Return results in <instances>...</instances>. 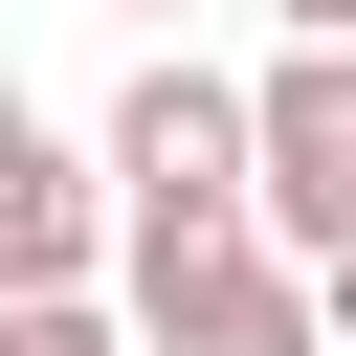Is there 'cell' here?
Instances as JSON below:
<instances>
[{
    "mask_svg": "<svg viewBox=\"0 0 356 356\" xmlns=\"http://www.w3.org/2000/svg\"><path fill=\"white\" fill-rule=\"evenodd\" d=\"M111 200H134V267L156 245H267V89H222V67H134L111 89Z\"/></svg>",
    "mask_w": 356,
    "mask_h": 356,
    "instance_id": "cell-1",
    "label": "cell"
},
{
    "mask_svg": "<svg viewBox=\"0 0 356 356\" xmlns=\"http://www.w3.org/2000/svg\"><path fill=\"white\" fill-rule=\"evenodd\" d=\"M134 356H334V289L289 245H156L134 267Z\"/></svg>",
    "mask_w": 356,
    "mask_h": 356,
    "instance_id": "cell-2",
    "label": "cell"
},
{
    "mask_svg": "<svg viewBox=\"0 0 356 356\" xmlns=\"http://www.w3.org/2000/svg\"><path fill=\"white\" fill-rule=\"evenodd\" d=\"M267 245L356 267V44H267Z\"/></svg>",
    "mask_w": 356,
    "mask_h": 356,
    "instance_id": "cell-3",
    "label": "cell"
},
{
    "mask_svg": "<svg viewBox=\"0 0 356 356\" xmlns=\"http://www.w3.org/2000/svg\"><path fill=\"white\" fill-rule=\"evenodd\" d=\"M111 245H134V200H111L67 134H22V156H0V312H67Z\"/></svg>",
    "mask_w": 356,
    "mask_h": 356,
    "instance_id": "cell-4",
    "label": "cell"
},
{
    "mask_svg": "<svg viewBox=\"0 0 356 356\" xmlns=\"http://www.w3.org/2000/svg\"><path fill=\"white\" fill-rule=\"evenodd\" d=\"M0 356H111V312L67 289V312H0Z\"/></svg>",
    "mask_w": 356,
    "mask_h": 356,
    "instance_id": "cell-5",
    "label": "cell"
},
{
    "mask_svg": "<svg viewBox=\"0 0 356 356\" xmlns=\"http://www.w3.org/2000/svg\"><path fill=\"white\" fill-rule=\"evenodd\" d=\"M267 22H289V44H356V0H267Z\"/></svg>",
    "mask_w": 356,
    "mask_h": 356,
    "instance_id": "cell-6",
    "label": "cell"
},
{
    "mask_svg": "<svg viewBox=\"0 0 356 356\" xmlns=\"http://www.w3.org/2000/svg\"><path fill=\"white\" fill-rule=\"evenodd\" d=\"M22 134H44V111H22V89H0V156H22Z\"/></svg>",
    "mask_w": 356,
    "mask_h": 356,
    "instance_id": "cell-7",
    "label": "cell"
},
{
    "mask_svg": "<svg viewBox=\"0 0 356 356\" xmlns=\"http://www.w3.org/2000/svg\"><path fill=\"white\" fill-rule=\"evenodd\" d=\"M312 289H334V334H356V267H312Z\"/></svg>",
    "mask_w": 356,
    "mask_h": 356,
    "instance_id": "cell-8",
    "label": "cell"
},
{
    "mask_svg": "<svg viewBox=\"0 0 356 356\" xmlns=\"http://www.w3.org/2000/svg\"><path fill=\"white\" fill-rule=\"evenodd\" d=\"M111 22H178V0H111Z\"/></svg>",
    "mask_w": 356,
    "mask_h": 356,
    "instance_id": "cell-9",
    "label": "cell"
}]
</instances>
